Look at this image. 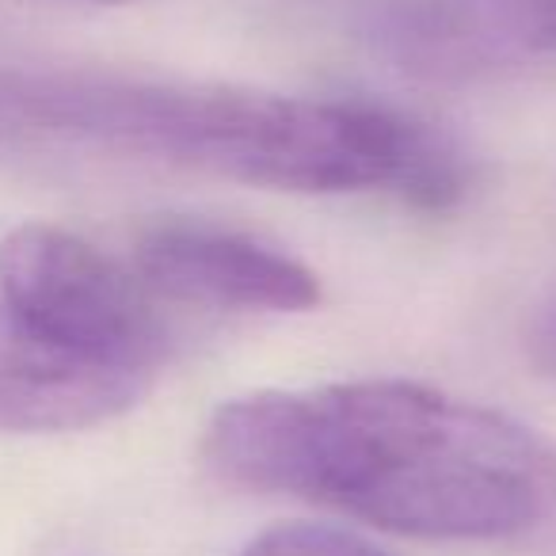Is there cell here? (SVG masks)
Returning a JSON list of instances; mask_svg holds the SVG:
<instances>
[{"instance_id": "8992f818", "label": "cell", "mask_w": 556, "mask_h": 556, "mask_svg": "<svg viewBox=\"0 0 556 556\" xmlns=\"http://www.w3.org/2000/svg\"><path fill=\"white\" fill-rule=\"evenodd\" d=\"M149 378L39 332L0 302V431L54 434L118 419Z\"/></svg>"}, {"instance_id": "52a82bcc", "label": "cell", "mask_w": 556, "mask_h": 556, "mask_svg": "<svg viewBox=\"0 0 556 556\" xmlns=\"http://www.w3.org/2000/svg\"><path fill=\"white\" fill-rule=\"evenodd\" d=\"M240 556H386L378 545L340 526L282 522L252 538Z\"/></svg>"}, {"instance_id": "5b68a950", "label": "cell", "mask_w": 556, "mask_h": 556, "mask_svg": "<svg viewBox=\"0 0 556 556\" xmlns=\"http://www.w3.org/2000/svg\"><path fill=\"white\" fill-rule=\"evenodd\" d=\"M386 47L419 77H492L556 58V0H401Z\"/></svg>"}, {"instance_id": "ba28073f", "label": "cell", "mask_w": 556, "mask_h": 556, "mask_svg": "<svg viewBox=\"0 0 556 556\" xmlns=\"http://www.w3.org/2000/svg\"><path fill=\"white\" fill-rule=\"evenodd\" d=\"M108 4H118V0H108Z\"/></svg>"}, {"instance_id": "7a4b0ae2", "label": "cell", "mask_w": 556, "mask_h": 556, "mask_svg": "<svg viewBox=\"0 0 556 556\" xmlns=\"http://www.w3.org/2000/svg\"><path fill=\"white\" fill-rule=\"evenodd\" d=\"M0 149L156 161L302 194L386 191L427 210L469 191L462 149L386 103L80 70H0Z\"/></svg>"}, {"instance_id": "3957f363", "label": "cell", "mask_w": 556, "mask_h": 556, "mask_svg": "<svg viewBox=\"0 0 556 556\" xmlns=\"http://www.w3.org/2000/svg\"><path fill=\"white\" fill-rule=\"evenodd\" d=\"M0 302L39 332L146 378L168 351L146 282L54 225H20L4 237Z\"/></svg>"}, {"instance_id": "277c9868", "label": "cell", "mask_w": 556, "mask_h": 556, "mask_svg": "<svg viewBox=\"0 0 556 556\" xmlns=\"http://www.w3.org/2000/svg\"><path fill=\"white\" fill-rule=\"evenodd\" d=\"M138 275L153 294L206 309L309 313L320 278L298 255L206 222H156L134 248Z\"/></svg>"}, {"instance_id": "6da1fadb", "label": "cell", "mask_w": 556, "mask_h": 556, "mask_svg": "<svg viewBox=\"0 0 556 556\" xmlns=\"http://www.w3.org/2000/svg\"><path fill=\"white\" fill-rule=\"evenodd\" d=\"M222 480L424 541H503L556 515V446L507 412L401 378L267 389L202 442Z\"/></svg>"}]
</instances>
